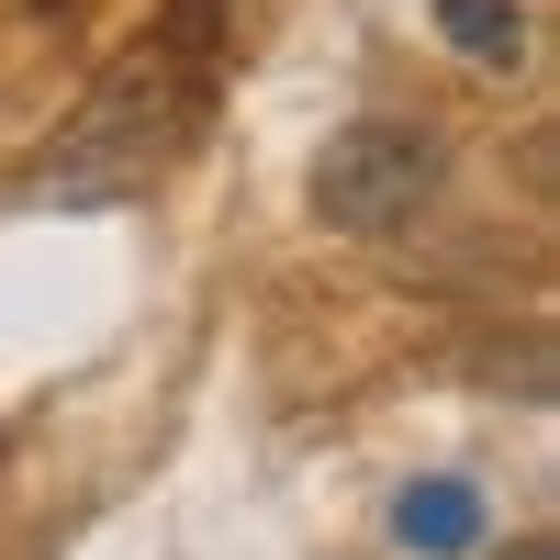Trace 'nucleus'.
Wrapping results in <instances>:
<instances>
[{
  "instance_id": "f257e3e1",
  "label": "nucleus",
  "mask_w": 560,
  "mask_h": 560,
  "mask_svg": "<svg viewBox=\"0 0 560 560\" xmlns=\"http://www.w3.org/2000/svg\"><path fill=\"white\" fill-rule=\"evenodd\" d=\"M213 34H224V0H168V23L102 79L90 124L45 158V179H68V191H124V179H147L179 135H191V113H202Z\"/></svg>"
},
{
  "instance_id": "f03ea898",
  "label": "nucleus",
  "mask_w": 560,
  "mask_h": 560,
  "mask_svg": "<svg viewBox=\"0 0 560 560\" xmlns=\"http://www.w3.org/2000/svg\"><path fill=\"white\" fill-rule=\"evenodd\" d=\"M438 168H448V147L427 124L370 113L348 135H325V158H314V224H337V236H393V224H415L438 202Z\"/></svg>"
},
{
  "instance_id": "7ed1b4c3",
  "label": "nucleus",
  "mask_w": 560,
  "mask_h": 560,
  "mask_svg": "<svg viewBox=\"0 0 560 560\" xmlns=\"http://www.w3.org/2000/svg\"><path fill=\"white\" fill-rule=\"evenodd\" d=\"M482 538H493V516H482V482L427 471V482H404V493H393V549H404V560H471Z\"/></svg>"
},
{
  "instance_id": "20e7f679",
  "label": "nucleus",
  "mask_w": 560,
  "mask_h": 560,
  "mask_svg": "<svg viewBox=\"0 0 560 560\" xmlns=\"http://www.w3.org/2000/svg\"><path fill=\"white\" fill-rule=\"evenodd\" d=\"M438 34L459 45V57H482V68H516V45H527V0H438Z\"/></svg>"
},
{
  "instance_id": "39448f33",
  "label": "nucleus",
  "mask_w": 560,
  "mask_h": 560,
  "mask_svg": "<svg viewBox=\"0 0 560 560\" xmlns=\"http://www.w3.org/2000/svg\"><path fill=\"white\" fill-rule=\"evenodd\" d=\"M516 560H549V538H527V549H516Z\"/></svg>"
}]
</instances>
